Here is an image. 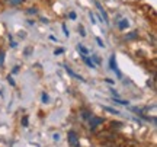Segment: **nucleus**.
Listing matches in <instances>:
<instances>
[{
  "mask_svg": "<svg viewBox=\"0 0 157 147\" xmlns=\"http://www.w3.org/2000/svg\"><path fill=\"white\" fill-rule=\"evenodd\" d=\"M82 58H83V61L86 63V64H87V66H89V67L95 68V64H93V61H92V60H90V58H87V57H86V56H82Z\"/></svg>",
  "mask_w": 157,
  "mask_h": 147,
  "instance_id": "9",
  "label": "nucleus"
},
{
  "mask_svg": "<svg viewBox=\"0 0 157 147\" xmlns=\"http://www.w3.org/2000/svg\"><path fill=\"white\" fill-rule=\"evenodd\" d=\"M78 32H80V35H82V37H86V32H84L83 25H80V26H78Z\"/></svg>",
  "mask_w": 157,
  "mask_h": 147,
  "instance_id": "16",
  "label": "nucleus"
},
{
  "mask_svg": "<svg viewBox=\"0 0 157 147\" xmlns=\"http://www.w3.org/2000/svg\"><path fill=\"white\" fill-rule=\"evenodd\" d=\"M67 140H68L70 147H80V138H78V136L74 133V131H68Z\"/></svg>",
  "mask_w": 157,
  "mask_h": 147,
  "instance_id": "1",
  "label": "nucleus"
},
{
  "mask_svg": "<svg viewBox=\"0 0 157 147\" xmlns=\"http://www.w3.org/2000/svg\"><path fill=\"white\" fill-rule=\"evenodd\" d=\"M26 12H28L29 15H36V13H38V10H36L35 7H29V9H28Z\"/></svg>",
  "mask_w": 157,
  "mask_h": 147,
  "instance_id": "15",
  "label": "nucleus"
},
{
  "mask_svg": "<svg viewBox=\"0 0 157 147\" xmlns=\"http://www.w3.org/2000/svg\"><path fill=\"white\" fill-rule=\"evenodd\" d=\"M96 42H98V45L99 47H105V44H103V41H102L101 38H96Z\"/></svg>",
  "mask_w": 157,
  "mask_h": 147,
  "instance_id": "21",
  "label": "nucleus"
},
{
  "mask_svg": "<svg viewBox=\"0 0 157 147\" xmlns=\"http://www.w3.org/2000/svg\"><path fill=\"white\" fill-rule=\"evenodd\" d=\"M102 108H103L105 111H108V112L115 114V115H118V114H119V111H117V109H113V108H111V106H103V105H102Z\"/></svg>",
  "mask_w": 157,
  "mask_h": 147,
  "instance_id": "10",
  "label": "nucleus"
},
{
  "mask_svg": "<svg viewBox=\"0 0 157 147\" xmlns=\"http://www.w3.org/2000/svg\"><path fill=\"white\" fill-rule=\"evenodd\" d=\"M3 60H5V52H0V66H3Z\"/></svg>",
  "mask_w": 157,
  "mask_h": 147,
  "instance_id": "20",
  "label": "nucleus"
},
{
  "mask_svg": "<svg viewBox=\"0 0 157 147\" xmlns=\"http://www.w3.org/2000/svg\"><path fill=\"white\" fill-rule=\"evenodd\" d=\"M63 31H64V35H66V37H68V35H70V32L67 31V26H66V25H63Z\"/></svg>",
  "mask_w": 157,
  "mask_h": 147,
  "instance_id": "24",
  "label": "nucleus"
},
{
  "mask_svg": "<svg viewBox=\"0 0 157 147\" xmlns=\"http://www.w3.org/2000/svg\"><path fill=\"white\" fill-rule=\"evenodd\" d=\"M22 125L25 127V128H26V127L29 125V119H28V117H26V115H25V117L22 118Z\"/></svg>",
  "mask_w": 157,
  "mask_h": 147,
  "instance_id": "14",
  "label": "nucleus"
},
{
  "mask_svg": "<svg viewBox=\"0 0 157 147\" xmlns=\"http://www.w3.org/2000/svg\"><path fill=\"white\" fill-rule=\"evenodd\" d=\"M63 67L66 68V72H67V73L70 74V76H73L74 79H77V80H82V82H84V79H83V77H82V76H78L77 73H74V72H73V70H71V68H70V67H68V66H63Z\"/></svg>",
  "mask_w": 157,
  "mask_h": 147,
  "instance_id": "5",
  "label": "nucleus"
},
{
  "mask_svg": "<svg viewBox=\"0 0 157 147\" xmlns=\"http://www.w3.org/2000/svg\"><path fill=\"white\" fill-rule=\"evenodd\" d=\"M68 16H70V19H76L77 15H76V12H70V13H68Z\"/></svg>",
  "mask_w": 157,
  "mask_h": 147,
  "instance_id": "23",
  "label": "nucleus"
},
{
  "mask_svg": "<svg viewBox=\"0 0 157 147\" xmlns=\"http://www.w3.org/2000/svg\"><path fill=\"white\" fill-rule=\"evenodd\" d=\"M7 82H9V83H10L12 86H15V80H13V77H12L10 74H9V76H7Z\"/></svg>",
  "mask_w": 157,
  "mask_h": 147,
  "instance_id": "19",
  "label": "nucleus"
},
{
  "mask_svg": "<svg viewBox=\"0 0 157 147\" xmlns=\"http://www.w3.org/2000/svg\"><path fill=\"white\" fill-rule=\"evenodd\" d=\"M109 67H111V70H113L115 73H117V76L118 77H121L122 74H121V72L118 70V67H117V61H115V54H112L111 56V58H109Z\"/></svg>",
  "mask_w": 157,
  "mask_h": 147,
  "instance_id": "3",
  "label": "nucleus"
},
{
  "mask_svg": "<svg viewBox=\"0 0 157 147\" xmlns=\"http://www.w3.org/2000/svg\"><path fill=\"white\" fill-rule=\"evenodd\" d=\"M82 117H83L84 119H89L90 117H92V115H90L89 111H86V109H83V111H82Z\"/></svg>",
  "mask_w": 157,
  "mask_h": 147,
  "instance_id": "13",
  "label": "nucleus"
},
{
  "mask_svg": "<svg viewBox=\"0 0 157 147\" xmlns=\"http://www.w3.org/2000/svg\"><path fill=\"white\" fill-rule=\"evenodd\" d=\"M48 101H50L48 95H47V93H42V102H44V103H48Z\"/></svg>",
  "mask_w": 157,
  "mask_h": 147,
  "instance_id": "17",
  "label": "nucleus"
},
{
  "mask_svg": "<svg viewBox=\"0 0 157 147\" xmlns=\"http://www.w3.org/2000/svg\"><path fill=\"white\" fill-rule=\"evenodd\" d=\"M111 127H112V128H121V127H122V124H121V122H112V124H111Z\"/></svg>",
  "mask_w": 157,
  "mask_h": 147,
  "instance_id": "18",
  "label": "nucleus"
},
{
  "mask_svg": "<svg viewBox=\"0 0 157 147\" xmlns=\"http://www.w3.org/2000/svg\"><path fill=\"white\" fill-rule=\"evenodd\" d=\"M128 25H129L128 21H127V19H122L121 22L118 23V28H119V29H125V28H128Z\"/></svg>",
  "mask_w": 157,
  "mask_h": 147,
  "instance_id": "7",
  "label": "nucleus"
},
{
  "mask_svg": "<svg viewBox=\"0 0 157 147\" xmlns=\"http://www.w3.org/2000/svg\"><path fill=\"white\" fill-rule=\"evenodd\" d=\"M95 5H96V7L99 9V12H101V15H102V17H103V22L106 23V25H109V17H108V13L105 12V9L102 7V5L98 2V0H95Z\"/></svg>",
  "mask_w": 157,
  "mask_h": 147,
  "instance_id": "4",
  "label": "nucleus"
},
{
  "mask_svg": "<svg viewBox=\"0 0 157 147\" xmlns=\"http://www.w3.org/2000/svg\"><path fill=\"white\" fill-rule=\"evenodd\" d=\"M106 82H108V83H109V85H113V83H115V82H113L112 79H106Z\"/></svg>",
  "mask_w": 157,
  "mask_h": 147,
  "instance_id": "29",
  "label": "nucleus"
},
{
  "mask_svg": "<svg viewBox=\"0 0 157 147\" xmlns=\"http://www.w3.org/2000/svg\"><path fill=\"white\" fill-rule=\"evenodd\" d=\"M52 138H54L56 141H58V140H60V134H54V136H52Z\"/></svg>",
  "mask_w": 157,
  "mask_h": 147,
  "instance_id": "26",
  "label": "nucleus"
},
{
  "mask_svg": "<svg viewBox=\"0 0 157 147\" xmlns=\"http://www.w3.org/2000/svg\"><path fill=\"white\" fill-rule=\"evenodd\" d=\"M17 72H19V66H16V67L13 68V73H17Z\"/></svg>",
  "mask_w": 157,
  "mask_h": 147,
  "instance_id": "30",
  "label": "nucleus"
},
{
  "mask_svg": "<svg viewBox=\"0 0 157 147\" xmlns=\"http://www.w3.org/2000/svg\"><path fill=\"white\" fill-rule=\"evenodd\" d=\"M63 52H64V48H58V50L54 51V54H56V56H58V54H63Z\"/></svg>",
  "mask_w": 157,
  "mask_h": 147,
  "instance_id": "22",
  "label": "nucleus"
},
{
  "mask_svg": "<svg viewBox=\"0 0 157 147\" xmlns=\"http://www.w3.org/2000/svg\"><path fill=\"white\" fill-rule=\"evenodd\" d=\"M7 2V5H10V6H19V5H22L25 0H6Z\"/></svg>",
  "mask_w": 157,
  "mask_h": 147,
  "instance_id": "8",
  "label": "nucleus"
},
{
  "mask_svg": "<svg viewBox=\"0 0 157 147\" xmlns=\"http://www.w3.org/2000/svg\"><path fill=\"white\" fill-rule=\"evenodd\" d=\"M31 52H32V48L29 47V48H26V50H25V56H29Z\"/></svg>",
  "mask_w": 157,
  "mask_h": 147,
  "instance_id": "25",
  "label": "nucleus"
},
{
  "mask_svg": "<svg viewBox=\"0 0 157 147\" xmlns=\"http://www.w3.org/2000/svg\"><path fill=\"white\" fill-rule=\"evenodd\" d=\"M137 38H138V31H132V32H129V34L125 35V40H128V41L137 40Z\"/></svg>",
  "mask_w": 157,
  "mask_h": 147,
  "instance_id": "6",
  "label": "nucleus"
},
{
  "mask_svg": "<svg viewBox=\"0 0 157 147\" xmlns=\"http://www.w3.org/2000/svg\"><path fill=\"white\" fill-rule=\"evenodd\" d=\"M89 122H90V128H96L98 125L103 124V118H101V117H90L89 118Z\"/></svg>",
  "mask_w": 157,
  "mask_h": 147,
  "instance_id": "2",
  "label": "nucleus"
},
{
  "mask_svg": "<svg viewBox=\"0 0 157 147\" xmlns=\"http://www.w3.org/2000/svg\"><path fill=\"white\" fill-rule=\"evenodd\" d=\"M113 102H117V103H119V105H128L129 102L128 101H121V99H118V98H112Z\"/></svg>",
  "mask_w": 157,
  "mask_h": 147,
  "instance_id": "12",
  "label": "nucleus"
},
{
  "mask_svg": "<svg viewBox=\"0 0 157 147\" xmlns=\"http://www.w3.org/2000/svg\"><path fill=\"white\" fill-rule=\"evenodd\" d=\"M77 50L80 51V52H83V56H87V54H89V50H87V48H84L83 45H80V44L77 45Z\"/></svg>",
  "mask_w": 157,
  "mask_h": 147,
  "instance_id": "11",
  "label": "nucleus"
},
{
  "mask_svg": "<svg viewBox=\"0 0 157 147\" xmlns=\"http://www.w3.org/2000/svg\"><path fill=\"white\" fill-rule=\"evenodd\" d=\"M93 61H95V63H98V64H99V63H101V60H99V58H98V57H93Z\"/></svg>",
  "mask_w": 157,
  "mask_h": 147,
  "instance_id": "27",
  "label": "nucleus"
},
{
  "mask_svg": "<svg viewBox=\"0 0 157 147\" xmlns=\"http://www.w3.org/2000/svg\"><path fill=\"white\" fill-rule=\"evenodd\" d=\"M90 19H92V23H95V22H96V21H95V16L92 15V12H90Z\"/></svg>",
  "mask_w": 157,
  "mask_h": 147,
  "instance_id": "28",
  "label": "nucleus"
}]
</instances>
